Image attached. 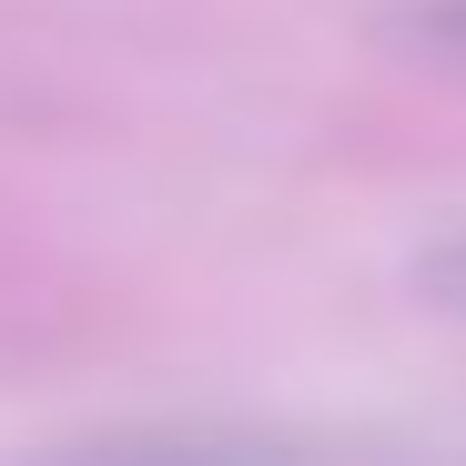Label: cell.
<instances>
[{
    "label": "cell",
    "instance_id": "3",
    "mask_svg": "<svg viewBox=\"0 0 466 466\" xmlns=\"http://www.w3.org/2000/svg\"><path fill=\"white\" fill-rule=\"evenodd\" d=\"M416 31H426L436 51H456V61H466V0H426V11H416Z\"/></svg>",
    "mask_w": 466,
    "mask_h": 466
},
{
    "label": "cell",
    "instance_id": "2",
    "mask_svg": "<svg viewBox=\"0 0 466 466\" xmlns=\"http://www.w3.org/2000/svg\"><path fill=\"white\" fill-rule=\"evenodd\" d=\"M416 284H426L436 315H456V325H466V233H446V244H426V254H416Z\"/></svg>",
    "mask_w": 466,
    "mask_h": 466
},
{
    "label": "cell",
    "instance_id": "1",
    "mask_svg": "<svg viewBox=\"0 0 466 466\" xmlns=\"http://www.w3.org/2000/svg\"><path fill=\"white\" fill-rule=\"evenodd\" d=\"M31 466H365V456L264 436V426H112L82 446H41Z\"/></svg>",
    "mask_w": 466,
    "mask_h": 466
}]
</instances>
